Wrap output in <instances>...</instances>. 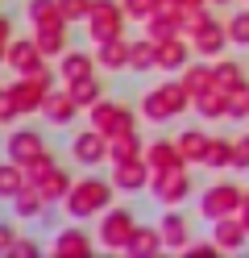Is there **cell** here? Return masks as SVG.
<instances>
[{"mask_svg": "<svg viewBox=\"0 0 249 258\" xmlns=\"http://www.w3.org/2000/svg\"><path fill=\"white\" fill-rule=\"evenodd\" d=\"M112 196H116L112 175H83V179L71 183V191L58 208L66 213V221H96L104 208H112Z\"/></svg>", "mask_w": 249, "mask_h": 258, "instance_id": "cell-1", "label": "cell"}, {"mask_svg": "<svg viewBox=\"0 0 249 258\" xmlns=\"http://www.w3.org/2000/svg\"><path fill=\"white\" fill-rule=\"evenodd\" d=\"M183 112H195V96L187 92V84H183L179 75L162 79V84H154L141 96V117L149 125H171V121L183 117Z\"/></svg>", "mask_w": 249, "mask_h": 258, "instance_id": "cell-2", "label": "cell"}, {"mask_svg": "<svg viewBox=\"0 0 249 258\" xmlns=\"http://www.w3.org/2000/svg\"><path fill=\"white\" fill-rule=\"evenodd\" d=\"M133 229H137V217H133V208H125V204H112V208H104V213L96 217V241H100V250H108V254H116V250L125 254Z\"/></svg>", "mask_w": 249, "mask_h": 258, "instance_id": "cell-3", "label": "cell"}, {"mask_svg": "<svg viewBox=\"0 0 249 258\" xmlns=\"http://www.w3.org/2000/svg\"><path fill=\"white\" fill-rule=\"evenodd\" d=\"M137 112L125 100H116V96H100V100L88 108V125L100 129L104 138H116V134H129V129H137Z\"/></svg>", "mask_w": 249, "mask_h": 258, "instance_id": "cell-4", "label": "cell"}, {"mask_svg": "<svg viewBox=\"0 0 249 258\" xmlns=\"http://www.w3.org/2000/svg\"><path fill=\"white\" fill-rule=\"evenodd\" d=\"M241 204H245V187L241 183H232V179H216L208 183L204 191H199V217L204 221H220V217H237L241 213Z\"/></svg>", "mask_w": 249, "mask_h": 258, "instance_id": "cell-5", "label": "cell"}, {"mask_svg": "<svg viewBox=\"0 0 249 258\" xmlns=\"http://www.w3.org/2000/svg\"><path fill=\"white\" fill-rule=\"evenodd\" d=\"M88 38L92 46L96 42H108V38H121L125 34V25H129V13L121 0H92V13H88Z\"/></svg>", "mask_w": 249, "mask_h": 258, "instance_id": "cell-6", "label": "cell"}, {"mask_svg": "<svg viewBox=\"0 0 249 258\" xmlns=\"http://www.w3.org/2000/svg\"><path fill=\"white\" fill-rule=\"evenodd\" d=\"M149 191H154V200H158L162 208H179V204H187V200H191L195 179H191V171H187V167L154 171V183H149Z\"/></svg>", "mask_w": 249, "mask_h": 258, "instance_id": "cell-7", "label": "cell"}, {"mask_svg": "<svg viewBox=\"0 0 249 258\" xmlns=\"http://www.w3.org/2000/svg\"><path fill=\"white\" fill-rule=\"evenodd\" d=\"M66 154H71V163L83 167V171H96L108 163V138L100 134V129H79V134H71V142H66Z\"/></svg>", "mask_w": 249, "mask_h": 258, "instance_id": "cell-8", "label": "cell"}, {"mask_svg": "<svg viewBox=\"0 0 249 258\" xmlns=\"http://www.w3.org/2000/svg\"><path fill=\"white\" fill-rule=\"evenodd\" d=\"M50 150V142L42 129H33V125H13L9 134H5V158H13V163H21L29 167L33 158H42Z\"/></svg>", "mask_w": 249, "mask_h": 258, "instance_id": "cell-9", "label": "cell"}, {"mask_svg": "<svg viewBox=\"0 0 249 258\" xmlns=\"http://www.w3.org/2000/svg\"><path fill=\"white\" fill-rule=\"evenodd\" d=\"M50 250H54V258H88L92 250H100V241H96V233L83 229V221H66L54 233Z\"/></svg>", "mask_w": 249, "mask_h": 258, "instance_id": "cell-10", "label": "cell"}, {"mask_svg": "<svg viewBox=\"0 0 249 258\" xmlns=\"http://www.w3.org/2000/svg\"><path fill=\"white\" fill-rule=\"evenodd\" d=\"M46 62L50 58L42 54L38 38H13L9 50H5V71H13V75H33V71H42Z\"/></svg>", "mask_w": 249, "mask_h": 258, "instance_id": "cell-11", "label": "cell"}, {"mask_svg": "<svg viewBox=\"0 0 249 258\" xmlns=\"http://www.w3.org/2000/svg\"><path fill=\"white\" fill-rule=\"evenodd\" d=\"M208 237L216 241V250L220 254H241L249 246V225L237 217H220V221H208Z\"/></svg>", "mask_w": 249, "mask_h": 258, "instance_id": "cell-12", "label": "cell"}, {"mask_svg": "<svg viewBox=\"0 0 249 258\" xmlns=\"http://www.w3.org/2000/svg\"><path fill=\"white\" fill-rule=\"evenodd\" d=\"M112 171V183L116 191H125V196H137V191H145L149 183H154V171H149L145 158H125V163H108Z\"/></svg>", "mask_w": 249, "mask_h": 258, "instance_id": "cell-13", "label": "cell"}, {"mask_svg": "<svg viewBox=\"0 0 249 258\" xmlns=\"http://www.w3.org/2000/svg\"><path fill=\"white\" fill-rule=\"evenodd\" d=\"M191 46H195V58H224V50L232 46V38H228V25L220 21V17H212L208 25H199L195 34H191Z\"/></svg>", "mask_w": 249, "mask_h": 258, "instance_id": "cell-14", "label": "cell"}, {"mask_svg": "<svg viewBox=\"0 0 249 258\" xmlns=\"http://www.w3.org/2000/svg\"><path fill=\"white\" fill-rule=\"evenodd\" d=\"M158 229H162V241H166V250H171V254H187V246L195 241L191 221H187V213H183V208H162Z\"/></svg>", "mask_w": 249, "mask_h": 258, "instance_id": "cell-15", "label": "cell"}, {"mask_svg": "<svg viewBox=\"0 0 249 258\" xmlns=\"http://www.w3.org/2000/svg\"><path fill=\"white\" fill-rule=\"evenodd\" d=\"M79 104H75V96L66 92V88H54L46 96V104H42V121L46 125H58V129H66V125H75L79 121Z\"/></svg>", "mask_w": 249, "mask_h": 258, "instance_id": "cell-16", "label": "cell"}, {"mask_svg": "<svg viewBox=\"0 0 249 258\" xmlns=\"http://www.w3.org/2000/svg\"><path fill=\"white\" fill-rule=\"evenodd\" d=\"M191 58H195V46H191V38H187V34H175V38L158 42V71L179 75Z\"/></svg>", "mask_w": 249, "mask_h": 258, "instance_id": "cell-17", "label": "cell"}, {"mask_svg": "<svg viewBox=\"0 0 249 258\" xmlns=\"http://www.w3.org/2000/svg\"><path fill=\"white\" fill-rule=\"evenodd\" d=\"M145 163H149V171H171V167H191L187 158H183V150H179V142H175V134H171V138H149V142H145Z\"/></svg>", "mask_w": 249, "mask_h": 258, "instance_id": "cell-18", "label": "cell"}, {"mask_svg": "<svg viewBox=\"0 0 249 258\" xmlns=\"http://www.w3.org/2000/svg\"><path fill=\"white\" fill-rule=\"evenodd\" d=\"M96 62L100 71H129V54H133V38H108V42H96Z\"/></svg>", "mask_w": 249, "mask_h": 258, "instance_id": "cell-19", "label": "cell"}, {"mask_svg": "<svg viewBox=\"0 0 249 258\" xmlns=\"http://www.w3.org/2000/svg\"><path fill=\"white\" fill-rule=\"evenodd\" d=\"M66 25L71 21H46V25H33V38H38L42 54L46 58H62L71 50V42H66Z\"/></svg>", "mask_w": 249, "mask_h": 258, "instance_id": "cell-20", "label": "cell"}, {"mask_svg": "<svg viewBox=\"0 0 249 258\" xmlns=\"http://www.w3.org/2000/svg\"><path fill=\"white\" fill-rule=\"evenodd\" d=\"M71 183H75L71 167L54 163V167H50V171H46V175H42V179L33 183V187H38L42 196H46V204H62V200H66V191H71Z\"/></svg>", "mask_w": 249, "mask_h": 258, "instance_id": "cell-21", "label": "cell"}, {"mask_svg": "<svg viewBox=\"0 0 249 258\" xmlns=\"http://www.w3.org/2000/svg\"><path fill=\"white\" fill-rule=\"evenodd\" d=\"M9 208H13V217H17V221H42L50 204H46V196H42L33 183H25V187L9 200Z\"/></svg>", "mask_w": 249, "mask_h": 258, "instance_id": "cell-22", "label": "cell"}, {"mask_svg": "<svg viewBox=\"0 0 249 258\" xmlns=\"http://www.w3.org/2000/svg\"><path fill=\"white\" fill-rule=\"evenodd\" d=\"M179 79L187 84V92H191V96H204V92H212V88H216V67H212V58H191L187 67L179 71Z\"/></svg>", "mask_w": 249, "mask_h": 258, "instance_id": "cell-23", "label": "cell"}, {"mask_svg": "<svg viewBox=\"0 0 249 258\" xmlns=\"http://www.w3.org/2000/svg\"><path fill=\"white\" fill-rule=\"evenodd\" d=\"M212 67H216V88H224L228 96H237V92L249 88V67H245V62H237V58H216Z\"/></svg>", "mask_w": 249, "mask_h": 258, "instance_id": "cell-24", "label": "cell"}, {"mask_svg": "<svg viewBox=\"0 0 249 258\" xmlns=\"http://www.w3.org/2000/svg\"><path fill=\"white\" fill-rule=\"evenodd\" d=\"M166 250V241H162V229L158 225H137L133 229V237H129V258H154V254H162Z\"/></svg>", "mask_w": 249, "mask_h": 258, "instance_id": "cell-25", "label": "cell"}, {"mask_svg": "<svg viewBox=\"0 0 249 258\" xmlns=\"http://www.w3.org/2000/svg\"><path fill=\"white\" fill-rule=\"evenodd\" d=\"M175 142H179L183 158H187L191 167H199V163H204V150H208V142H212V134H208V129H199V125H183L179 134H175Z\"/></svg>", "mask_w": 249, "mask_h": 258, "instance_id": "cell-26", "label": "cell"}, {"mask_svg": "<svg viewBox=\"0 0 249 258\" xmlns=\"http://www.w3.org/2000/svg\"><path fill=\"white\" fill-rule=\"evenodd\" d=\"M54 67H58L62 84H66V79H79V75L100 71V62H96V54H88V50H79V46H71V50H66L62 58H54Z\"/></svg>", "mask_w": 249, "mask_h": 258, "instance_id": "cell-27", "label": "cell"}, {"mask_svg": "<svg viewBox=\"0 0 249 258\" xmlns=\"http://www.w3.org/2000/svg\"><path fill=\"white\" fill-rule=\"evenodd\" d=\"M183 17H187V13H162V9H158L149 21H141V34L154 38V42H166V38L183 34Z\"/></svg>", "mask_w": 249, "mask_h": 258, "instance_id": "cell-28", "label": "cell"}, {"mask_svg": "<svg viewBox=\"0 0 249 258\" xmlns=\"http://www.w3.org/2000/svg\"><path fill=\"white\" fill-rule=\"evenodd\" d=\"M125 158H145V138L137 129L108 138V163H125Z\"/></svg>", "mask_w": 249, "mask_h": 258, "instance_id": "cell-29", "label": "cell"}, {"mask_svg": "<svg viewBox=\"0 0 249 258\" xmlns=\"http://www.w3.org/2000/svg\"><path fill=\"white\" fill-rule=\"evenodd\" d=\"M62 88H66V92L75 96V104H79L83 112H88V108H92V104L100 100V96H108V92H104V84H100V75H96V71H92V75H79V79H66Z\"/></svg>", "mask_w": 249, "mask_h": 258, "instance_id": "cell-30", "label": "cell"}, {"mask_svg": "<svg viewBox=\"0 0 249 258\" xmlns=\"http://www.w3.org/2000/svg\"><path fill=\"white\" fill-rule=\"evenodd\" d=\"M228 104H232V96L224 92V88H212V92H204V96H195V112L204 121H224L228 117Z\"/></svg>", "mask_w": 249, "mask_h": 258, "instance_id": "cell-31", "label": "cell"}, {"mask_svg": "<svg viewBox=\"0 0 249 258\" xmlns=\"http://www.w3.org/2000/svg\"><path fill=\"white\" fill-rule=\"evenodd\" d=\"M29 183V175H25V167L21 163H13V158H5L0 154V200H13L17 191H21Z\"/></svg>", "mask_w": 249, "mask_h": 258, "instance_id": "cell-32", "label": "cell"}, {"mask_svg": "<svg viewBox=\"0 0 249 258\" xmlns=\"http://www.w3.org/2000/svg\"><path fill=\"white\" fill-rule=\"evenodd\" d=\"M129 71H158V42L154 38H133V54H129Z\"/></svg>", "mask_w": 249, "mask_h": 258, "instance_id": "cell-33", "label": "cell"}, {"mask_svg": "<svg viewBox=\"0 0 249 258\" xmlns=\"http://www.w3.org/2000/svg\"><path fill=\"white\" fill-rule=\"evenodd\" d=\"M199 167L204 171H232V138H212Z\"/></svg>", "mask_w": 249, "mask_h": 258, "instance_id": "cell-34", "label": "cell"}, {"mask_svg": "<svg viewBox=\"0 0 249 258\" xmlns=\"http://www.w3.org/2000/svg\"><path fill=\"white\" fill-rule=\"evenodd\" d=\"M25 17H29V25L66 21V17H62V9H58V0H29V5H25Z\"/></svg>", "mask_w": 249, "mask_h": 258, "instance_id": "cell-35", "label": "cell"}, {"mask_svg": "<svg viewBox=\"0 0 249 258\" xmlns=\"http://www.w3.org/2000/svg\"><path fill=\"white\" fill-rule=\"evenodd\" d=\"M228 38L232 46H249V9H237V13H228Z\"/></svg>", "mask_w": 249, "mask_h": 258, "instance_id": "cell-36", "label": "cell"}, {"mask_svg": "<svg viewBox=\"0 0 249 258\" xmlns=\"http://www.w3.org/2000/svg\"><path fill=\"white\" fill-rule=\"evenodd\" d=\"M58 9H62V17L79 25V21H88V13H92V0H58Z\"/></svg>", "mask_w": 249, "mask_h": 258, "instance_id": "cell-37", "label": "cell"}, {"mask_svg": "<svg viewBox=\"0 0 249 258\" xmlns=\"http://www.w3.org/2000/svg\"><path fill=\"white\" fill-rule=\"evenodd\" d=\"M121 5H125V13H129V21H149V17H154V9H158V0H121Z\"/></svg>", "mask_w": 249, "mask_h": 258, "instance_id": "cell-38", "label": "cell"}, {"mask_svg": "<svg viewBox=\"0 0 249 258\" xmlns=\"http://www.w3.org/2000/svg\"><path fill=\"white\" fill-rule=\"evenodd\" d=\"M232 171H249V134L232 138Z\"/></svg>", "mask_w": 249, "mask_h": 258, "instance_id": "cell-39", "label": "cell"}, {"mask_svg": "<svg viewBox=\"0 0 249 258\" xmlns=\"http://www.w3.org/2000/svg\"><path fill=\"white\" fill-rule=\"evenodd\" d=\"M54 163H58V158H54V150H46L42 158H33V163L25 167V175H29V183H38V179H42V175H46L50 167H54Z\"/></svg>", "mask_w": 249, "mask_h": 258, "instance_id": "cell-40", "label": "cell"}, {"mask_svg": "<svg viewBox=\"0 0 249 258\" xmlns=\"http://www.w3.org/2000/svg\"><path fill=\"white\" fill-rule=\"evenodd\" d=\"M228 121H249V88L232 96V104H228Z\"/></svg>", "mask_w": 249, "mask_h": 258, "instance_id": "cell-41", "label": "cell"}, {"mask_svg": "<svg viewBox=\"0 0 249 258\" xmlns=\"http://www.w3.org/2000/svg\"><path fill=\"white\" fill-rule=\"evenodd\" d=\"M17 237H21V233H17L9 221H0V258H13V246H17Z\"/></svg>", "mask_w": 249, "mask_h": 258, "instance_id": "cell-42", "label": "cell"}, {"mask_svg": "<svg viewBox=\"0 0 249 258\" xmlns=\"http://www.w3.org/2000/svg\"><path fill=\"white\" fill-rule=\"evenodd\" d=\"M13 21H9V13H0V71H5V50H9V42H13Z\"/></svg>", "mask_w": 249, "mask_h": 258, "instance_id": "cell-43", "label": "cell"}, {"mask_svg": "<svg viewBox=\"0 0 249 258\" xmlns=\"http://www.w3.org/2000/svg\"><path fill=\"white\" fill-rule=\"evenodd\" d=\"M42 254V246H38V241H33V237H17V246H13V258H38Z\"/></svg>", "mask_w": 249, "mask_h": 258, "instance_id": "cell-44", "label": "cell"}, {"mask_svg": "<svg viewBox=\"0 0 249 258\" xmlns=\"http://www.w3.org/2000/svg\"><path fill=\"white\" fill-rule=\"evenodd\" d=\"M183 13H195V9H208V0H179Z\"/></svg>", "mask_w": 249, "mask_h": 258, "instance_id": "cell-45", "label": "cell"}, {"mask_svg": "<svg viewBox=\"0 0 249 258\" xmlns=\"http://www.w3.org/2000/svg\"><path fill=\"white\" fill-rule=\"evenodd\" d=\"M241 221L249 225V187H245V204H241Z\"/></svg>", "mask_w": 249, "mask_h": 258, "instance_id": "cell-46", "label": "cell"}, {"mask_svg": "<svg viewBox=\"0 0 249 258\" xmlns=\"http://www.w3.org/2000/svg\"><path fill=\"white\" fill-rule=\"evenodd\" d=\"M208 5H216V9H220V5H237V0H208Z\"/></svg>", "mask_w": 249, "mask_h": 258, "instance_id": "cell-47", "label": "cell"}, {"mask_svg": "<svg viewBox=\"0 0 249 258\" xmlns=\"http://www.w3.org/2000/svg\"><path fill=\"white\" fill-rule=\"evenodd\" d=\"M245 5H249V0H245Z\"/></svg>", "mask_w": 249, "mask_h": 258, "instance_id": "cell-48", "label": "cell"}]
</instances>
